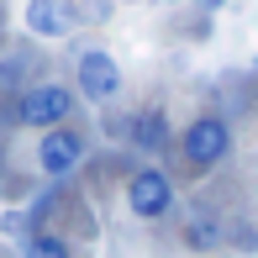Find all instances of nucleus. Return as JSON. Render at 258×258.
<instances>
[{
    "label": "nucleus",
    "mask_w": 258,
    "mask_h": 258,
    "mask_svg": "<svg viewBox=\"0 0 258 258\" xmlns=\"http://www.w3.org/2000/svg\"><path fill=\"white\" fill-rule=\"evenodd\" d=\"M79 95L69 85H58V79H42V85H27L16 100H11V121L27 126V132H53V126H69V116H74Z\"/></svg>",
    "instance_id": "obj_1"
},
{
    "label": "nucleus",
    "mask_w": 258,
    "mask_h": 258,
    "mask_svg": "<svg viewBox=\"0 0 258 258\" xmlns=\"http://www.w3.org/2000/svg\"><path fill=\"white\" fill-rule=\"evenodd\" d=\"M227 153H232V121L227 116H195L179 132V158H184V169H195V174L227 163Z\"/></svg>",
    "instance_id": "obj_2"
},
{
    "label": "nucleus",
    "mask_w": 258,
    "mask_h": 258,
    "mask_svg": "<svg viewBox=\"0 0 258 258\" xmlns=\"http://www.w3.org/2000/svg\"><path fill=\"white\" fill-rule=\"evenodd\" d=\"M179 201V190H174V179L158 169V163H137L132 174H126V211H132L137 221H163Z\"/></svg>",
    "instance_id": "obj_3"
},
{
    "label": "nucleus",
    "mask_w": 258,
    "mask_h": 258,
    "mask_svg": "<svg viewBox=\"0 0 258 258\" xmlns=\"http://www.w3.org/2000/svg\"><path fill=\"white\" fill-rule=\"evenodd\" d=\"M74 95H85L95 105L116 100V95H121V63H116L105 48H85L74 58Z\"/></svg>",
    "instance_id": "obj_4"
},
{
    "label": "nucleus",
    "mask_w": 258,
    "mask_h": 258,
    "mask_svg": "<svg viewBox=\"0 0 258 258\" xmlns=\"http://www.w3.org/2000/svg\"><path fill=\"white\" fill-rule=\"evenodd\" d=\"M85 153H90V143L74 126H53V132L37 137V169L48 174V179H69V174L85 163Z\"/></svg>",
    "instance_id": "obj_5"
},
{
    "label": "nucleus",
    "mask_w": 258,
    "mask_h": 258,
    "mask_svg": "<svg viewBox=\"0 0 258 258\" xmlns=\"http://www.w3.org/2000/svg\"><path fill=\"white\" fill-rule=\"evenodd\" d=\"M27 32L32 37H48V42H58V37H69V32L79 27V6L74 0H27Z\"/></svg>",
    "instance_id": "obj_6"
},
{
    "label": "nucleus",
    "mask_w": 258,
    "mask_h": 258,
    "mask_svg": "<svg viewBox=\"0 0 258 258\" xmlns=\"http://www.w3.org/2000/svg\"><path fill=\"white\" fill-rule=\"evenodd\" d=\"M126 143L137 148V153H163V148L174 143V126H169V116L158 111V105H148V111H137V116H126Z\"/></svg>",
    "instance_id": "obj_7"
},
{
    "label": "nucleus",
    "mask_w": 258,
    "mask_h": 258,
    "mask_svg": "<svg viewBox=\"0 0 258 258\" xmlns=\"http://www.w3.org/2000/svg\"><path fill=\"white\" fill-rule=\"evenodd\" d=\"M216 242H221V221L206 216V211H195V216L184 221V248L190 253H211Z\"/></svg>",
    "instance_id": "obj_8"
},
{
    "label": "nucleus",
    "mask_w": 258,
    "mask_h": 258,
    "mask_svg": "<svg viewBox=\"0 0 258 258\" xmlns=\"http://www.w3.org/2000/svg\"><path fill=\"white\" fill-rule=\"evenodd\" d=\"M21 258H74V248H69L58 232H32V237L21 242Z\"/></svg>",
    "instance_id": "obj_9"
},
{
    "label": "nucleus",
    "mask_w": 258,
    "mask_h": 258,
    "mask_svg": "<svg viewBox=\"0 0 258 258\" xmlns=\"http://www.w3.org/2000/svg\"><path fill=\"white\" fill-rule=\"evenodd\" d=\"M0 237L27 242V237H32V216H27V211H0Z\"/></svg>",
    "instance_id": "obj_10"
},
{
    "label": "nucleus",
    "mask_w": 258,
    "mask_h": 258,
    "mask_svg": "<svg viewBox=\"0 0 258 258\" xmlns=\"http://www.w3.org/2000/svg\"><path fill=\"white\" fill-rule=\"evenodd\" d=\"M232 248H237V253L258 248V227H253V221H237V227H232Z\"/></svg>",
    "instance_id": "obj_11"
},
{
    "label": "nucleus",
    "mask_w": 258,
    "mask_h": 258,
    "mask_svg": "<svg viewBox=\"0 0 258 258\" xmlns=\"http://www.w3.org/2000/svg\"><path fill=\"white\" fill-rule=\"evenodd\" d=\"M79 16H90V21H105V16H111V0H85V6H79Z\"/></svg>",
    "instance_id": "obj_12"
},
{
    "label": "nucleus",
    "mask_w": 258,
    "mask_h": 258,
    "mask_svg": "<svg viewBox=\"0 0 258 258\" xmlns=\"http://www.w3.org/2000/svg\"><path fill=\"white\" fill-rule=\"evenodd\" d=\"M195 6H201L206 16H211V11H221V6H227V0H195Z\"/></svg>",
    "instance_id": "obj_13"
}]
</instances>
